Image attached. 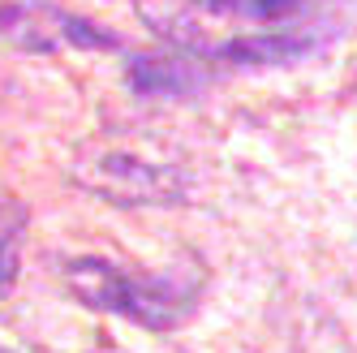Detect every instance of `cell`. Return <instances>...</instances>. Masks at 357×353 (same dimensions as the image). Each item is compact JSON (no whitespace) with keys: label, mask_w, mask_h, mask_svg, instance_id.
I'll return each mask as SVG.
<instances>
[{"label":"cell","mask_w":357,"mask_h":353,"mask_svg":"<svg viewBox=\"0 0 357 353\" xmlns=\"http://www.w3.org/2000/svg\"><path fill=\"white\" fill-rule=\"evenodd\" d=\"M0 353H13V349H5V345H0Z\"/></svg>","instance_id":"4"},{"label":"cell","mask_w":357,"mask_h":353,"mask_svg":"<svg viewBox=\"0 0 357 353\" xmlns=\"http://www.w3.org/2000/svg\"><path fill=\"white\" fill-rule=\"evenodd\" d=\"M65 285L73 297L86 301L91 310L125 315L151 332H172L181 327L198 306V276H160V271H130L104 259H73L65 263Z\"/></svg>","instance_id":"1"},{"label":"cell","mask_w":357,"mask_h":353,"mask_svg":"<svg viewBox=\"0 0 357 353\" xmlns=\"http://www.w3.org/2000/svg\"><path fill=\"white\" fill-rule=\"evenodd\" d=\"M26 229V207L17 198H0V293L17 276V237Z\"/></svg>","instance_id":"3"},{"label":"cell","mask_w":357,"mask_h":353,"mask_svg":"<svg viewBox=\"0 0 357 353\" xmlns=\"http://www.w3.org/2000/svg\"><path fill=\"white\" fill-rule=\"evenodd\" d=\"M134 5H142V13L164 35H176L181 43H198V31H207V22H224L233 31H245L233 52L237 61H275L293 52V43H280L267 31H280L305 0H134Z\"/></svg>","instance_id":"2"}]
</instances>
